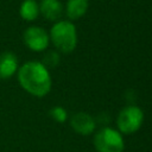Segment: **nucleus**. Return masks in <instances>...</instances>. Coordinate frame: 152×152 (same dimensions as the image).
Returning a JSON list of instances; mask_svg holds the SVG:
<instances>
[{
	"label": "nucleus",
	"instance_id": "1",
	"mask_svg": "<svg viewBox=\"0 0 152 152\" xmlns=\"http://www.w3.org/2000/svg\"><path fill=\"white\" fill-rule=\"evenodd\" d=\"M17 78L20 87L32 96L43 97L48 95L52 87L49 69L42 62L27 61L18 68Z\"/></svg>",
	"mask_w": 152,
	"mask_h": 152
},
{
	"label": "nucleus",
	"instance_id": "2",
	"mask_svg": "<svg viewBox=\"0 0 152 152\" xmlns=\"http://www.w3.org/2000/svg\"><path fill=\"white\" fill-rule=\"evenodd\" d=\"M49 37L57 51L62 53L72 52L77 45V31L69 20L56 21L49 32Z\"/></svg>",
	"mask_w": 152,
	"mask_h": 152
},
{
	"label": "nucleus",
	"instance_id": "3",
	"mask_svg": "<svg viewBox=\"0 0 152 152\" xmlns=\"http://www.w3.org/2000/svg\"><path fill=\"white\" fill-rule=\"evenodd\" d=\"M93 144L97 152H122L125 148L122 134L108 126L100 128L95 133Z\"/></svg>",
	"mask_w": 152,
	"mask_h": 152
},
{
	"label": "nucleus",
	"instance_id": "4",
	"mask_svg": "<svg viewBox=\"0 0 152 152\" xmlns=\"http://www.w3.org/2000/svg\"><path fill=\"white\" fill-rule=\"evenodd\" d=\"M144 121V112L135 104L124 107L116 118L118 131L122 134H132L137 132Z\"/></svg>",
	"mask_w": 152,
	"mask_h": 152
},
{
	"label": "nucleus",
	"instance_id": "5",
	"mask_svg": "<svg viewBox=\"0 0 152 152\" xmlns=\"http://www.w3.org/2000/svg\"><path fill=\"white\" fill-rule=\"evenodd\" d=\"M23 42L27 49L34 52L45 51L50 44V37L46 30L40 26H28L23 33Z\"/></svg>",
	"mask_w": 152,
	"mask_h": 152
},
{
	"label": "nucleus",
	"instance_id": "6",
	"mask_svg": "<svg viewBox=\"0 0 152 152\" xmlns=\"http://www.w3.org/2000/svg\"><path fill=\"white\" fill-rule=\"evenodd\" d=\"M70 126L76 133L81 135H89L95 131L96 122L90 114L84 112H78L71 116Z\"/></svg>",
	"mask_w": 152,
	"mask_h": 152
},
{
	"label": "nucleus",
	"instance_id": "7",
	"mask_svg": "<svg viewBox=\"0 0 152 152\" xmlns=\"http://www.w3.org/2000/svg\"><path fill=\"white\" fill-rule=\"evenodd\" d=\"M19 68V61L14 52L4 51L0 53V80L13 77Z\"/></svg>",
	"mask_w": 152,
	"mask_h": 152
},
{
	"label": "nucleus",
	"instance_id": "8",
	"mask_svg": "<svg viewBox=\"0 0 152 152\" xmlns=\"http://www.w3.org/2000/svg\"><path fill=\"white\" fill-rule=\"evenodd\" d=\"M38 5L39 14L49 21H58L63 13V5L59 0H42Z\"/></svg>",
	"mask_w": 152,
	"mask_h": 152
},
{
	"label": "nucleus",
	"instance_id": "9",
	"mask_svg": "<svg viewBox=\"0 0 152 152\" xmlns=\"http://www.w3.org/2000/svg\"><path fill=\"white\" fill-rule=\"evenodd\" d=\"M88 6V0H68L65 6L66 17L70 20H77L87 13Z\"/></svg>",
	"mask_w": 152,
	"mask_h": 152
},
{
	"label": "nucleus",
	"instance_id": "10",
	"mask_svg": "<svg viewBox=\"0 0 152 152\" xmlns=\"http://www.w3.org/2000/svg\"><path fill=\"white\" fill-rule=\"evenodd\" d=\"M19 15L25 21H34L39 15V5L36 0H23L19 6Z\"/></svg>",
	"mask_w": 152,
	"mask_h": 152
},
{
	"label": "nucleus",
	"instance_id": "11",
	"mask_svg": "<svg viewBox=\"0 0 152 152\" xmlns=\"http://www.w3.org/2000/svg\"><path fill=\"white\" fill-rule=\"evenodd\" d=\"M59 63V53L58 51H55V50H50V51H46L43 56V59H42V64L45 66V68H55L57 66Z\"/></svg>",
	"mask_w": 152,
	"mask_h": 152
},
{
	"label": "nucleus",
	"instance_id": "12",
	"mask_svg": "<svg viewBox=\"0 0 152 152\" xmlns=\"http://www.w3.org/2000/svg\"><path fill=\"white\" fill-rule=\"evenodd\" d=\"M49 114H50V116H51L56 122H59V124L65 122L66 119H68V113H66V110H65L62 106H55V107H52V108L50 109Z\"/></svg>",
	"mask_w": 152,
	"mask_h": 152
}]
</instances>
